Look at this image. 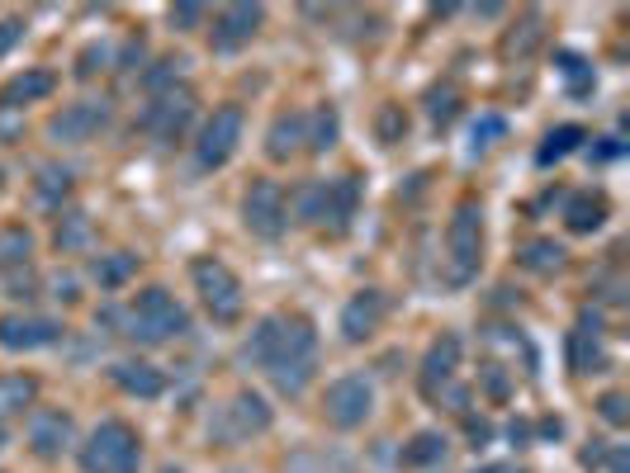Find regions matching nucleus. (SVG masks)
<instances>
[{
	"label": "nucleus",
	"mask_w": 630,
	"mask_h": 473,
	"mask_svg": "<svg viewBox=\"0 0 630 473\" xmlns=\"http://www.w3.org/2000/svg\"><path fill=\"white\" fill-rule=\"evenodd\" d=\"M242 360L266 369L276 379V389L284 398H299L313 379V360H318V332L308 318H261L256 332L242 346Z\"/></svg>",
	"instance_id": "f257e3e1"
},
{
	"label": "nucleus",
	"mask_w": 630,
	"mask_h": 473,
	"mask_svg": "<svg viewBox=\"0 0 630 473\" xmlns=\"http://www.w3.org/2000/svg\"><path fill=\"white\" fill-rule=\"evenodd\" d=\"M190 332V312H185L166 289H142L124 312V336L138 346H162Z\"/></svg>",
	"instance_id": "f03ea898"
},
{
	"label": "nucleus",
	"mask_w": 630,
	"mask_h": 473,
	"mask_svg": "<svg viewBox=\"0 0 630 473\" xmlns=\"http://www.w3.org/2000/svg\"><path fill=\"white\" fill-rule=\"evenodd\" d=\"M142 464V440L128 422H100L81 446L85 473H138Z\"/></svg>",
	"instance_id": "7ed1b4c3"
},
{
	"label": "nucleus",
	"mask_w": 630,
	"mask_h": 473,
	"mask_svg": "<svg viewBox=\"0 0 630 473\" xmlns=\"http://www.w3.org/2000/svg\"><path fill=\"white\" fill-rule=\"evenodd\" d=\"M190 280L199 289V304L209 308L213 322H237L242 308H247V298H242V280L228 270L223 261H213V256H199V261L190 265Z\"/></svg>",
	"instance_id": "20e7f679"
},
{
	"label": "nucleus",
	"mask_w": 630,
	"mask_h": 473,
	"mask_svg": "<svg viewBox=\"0 0 630 473\" xmlns=\"http://www.w3.org/2000/svg\"><path fill=\"white\" fill-rule=\"evenodd\" d=\"M446 247H451V284H469L479 275V261H483V209L479 204L455 209Z\"/></svg>",
	"instance_id": "39448f33"
},
{
	"label": "nucleus",
	"mask_w": 630,
	"mask_h": 473,
	"mask_svg": "<svg viewBox=\"0 0 630 473\" xmlns=\"http://www.w3.org/2000/svg\"><path fill=\"white\" fill-rule=\"evenodd\" d=\"M242 223H247L252 237L276 241L290 223V204H284V190L276 180H252V190L242 194Z\"/></svg>",
	"instance_id": "423d86ee"
},
{
	"label": "nucleus",
	"mask_w": 630,
	"mask_h": 473,
	"mask_svg": "<svg viewBox=\"0 0 630 473\" xmlns=\"http://www.w3.org/2000/svg\"><path fill=\"white\" fill-rule=\"evenodd\" d=\"M323 412H327V422H332L337 431H355V426H365L370 412H375V389H370V379H361V375L337 379L332 389H327V398H323Z\"/></svg>",
	"instance_id": "0eeeda50"
},
{
	"label": "nucleus",
	"mask_w": 630,
	"mask_h": 473,
	"mask_svg": "<svg viewBox=\"0 0 630 473\" xmlns=\"http://www.w3.org/2000/svg\"><path fill=\"white\" fill-rule=\"evenodd\" d=\"M242 142V109L237 105H223L213 109V119L199 128V142H195V166L199 170H219L228 156L237 152Z\"/></svg>",
	"instance_id": "6e6552de"
},
{
	"label": "nucleus",
	"mask_w": 630,
	"mask_h": 473,
	"mask_svg": "<svg viewBox=\"0 0 630 473\" xmlns=\"http://www.w3.org/2000/svg\"><path fill=\"white\" fill-rule=\"evenodd\" d=\"M190 119H195V95L185 91V85L180 91L171 85V91H162L148 109H142L138 123H142V133H152L156 142H176L185 128H190Z\"/></svg>",
	"instance_id": "1a4fd4ad"
},
{
	"label": "nucleus",
	"mask_w": 630,
	"mask_h": 473,
	"mask_svg": "<svg viewBox=\"0 0 630 473\" xmlns=\"http://www.w3.org/2000/svg\"><path fill=\"white\" fill-rule=\"evenodd\" d=\"M270 426V407H266V398H256V393H237L233 403H228L219 412V422H213V436L228 440V446H242V440H252V436H261Z\"/></svg>",
	"instance_id": "9d476101"
},
{
	"label": "nucleus",
	"mask_w": 630,
	"mask_h": 473,
	"mask_svg": "<svg viewBox=\"0 0 630 473\" xmlns=\"http://www.w3.org/2000/svg\"><path fill=\"white\" fill-rule=\"evenodd\" d=\"M261 24H266V10L261 5H228V10H219V14H213V28H209L213 52L247 48V43L261 34Z\"/></svg>",
	"instance_id": "9b49d317"
},
{
	"label": "nucleus",
	"mask_w": 630,
	"mask_h": 473,
	"mask_svg": "<svg viewBox=\"0 0 630 473\" xmlns=\"http://www.w3.org/2000/svg\"><path fill=\"white\" fill-rule=\"evenodd\" d=\"M109 123V105L105 99H81V105H67L57 119L48 123V133L57 142H91L100 128Z\"/></svg>",
	"instance_id": "f8f14e48"
},
{
	"label": "nucleus",
	"mask_w": 630,
	"mask_h": 473,
	"mask_svg": "<svg viewBox=\"0 0 630 473\" xmlns=\"http://www.w3.org/2000/svg\"><path fill=\"white\" fill-rule=\"evenodd\" d=\"M62 341V322L52 318H0V346L5 351H43Z\"/></svg>",
	"instance_id": "ddd939ff"
},
{
	"label": "nucleus",
	"mask_w": 630,
	"mask_h": 473,
	"mask_svg": "<svg viewBox=\"0 0 630 473\" xmlns=\"http://www.w3.org/2000/svg\"><path fill=\"white\" fill-rule=\"evenodd\" d=\"M460 336L446 332V336H436L432 341V351H427V360H422V393L427 398H441L451 389V379H455V369H460Z\"/></svg>",
	"instance_id": "4468645a"
},
{
	"label": "nucleus",
	"mask_w": 630,
	"mask_h": 473,
	"mask_svg": "<svg viewBox=\"0 0 630 473\" xmlns=\"http://www.w3.org/2000/svg\"><path fill=\"white\" fill-rule=\"evenodd\" d=\"M28 446H34V454H43V460H57L67 446H71V417L57 407H43L28 417Z\"/></svg>",
	"instance_id": "2eb2a0df"
},
{
	"label": "nucleus",
	"mask_w": 630,
	"mask_h": 473,
	"mask_svg": "<svg viewBox=\"0 0 630 473\" xmlns=\"http://www.w3.org/2000/svg\"><path fill=\"white\" fill-rule=\"evenodd\" d=\"M384 312H389V298H384L380 289H361L347 308H341V336H347V341H365L384 322Z\"/></svg>",
	"instance_id": "dca6fc26"
},
{
	"label": "nucleus",
	"mask_w": 630,
	"mask_h": 473,
	"mask_svg": "<svg viewBox=\"0 0 630 473\" xmlns=\"http://www.w3.org/2000/svg\"><path fill=\"white\" fill-rule=\"evenodd\" d=\"M308 147V114H280L276 123H270V133H266V152H270V162H290L294 152H304Z\"/></svg>",
	"instance_id": "f3484780"
},
{
	"label": "nucleus",
	"mask_w": 630,
	"mask_h": 473,
	"mask_svg": "<svg viewBox=\"0 0 630 473\" xmlns=\"http://www.w3.org/2000/svg\"><path fill=\"white\" fill-rule=\"evenodd\" d=\"M355 209H361V176H337V180H327V223H323V227H332V233H347L351 218H355Z\"/></svg>",
	"instance_id": "a211bd4d"
},
{
	"label": "nucleus",
	"mask_w": 630,
	"mask_h": 473,
	"mask_svg": "<svg viewBox=\"0 0 630 473\" xmlns=\"http://www.w3.org/2000/svg\"><path fill=\"white\" fill-rule=\"evenodd\" d=\"M114 383L128 393V398H162L166 393V375L156 365H142V360H124L109 369Z\"/></svg>",
	"instance_id": "6ab92c4d"
},
{
	"label": "nucleus",
	"mask_w": 630,
	"mask_h": 473,
	"mask_svg": "<svg viewBox=\"0 0 630 473\" xmlns=\"http://www.w3.org/2000/svg\"><path fill=\"white\" fill-rule=\"evenodd\" d=\"M607 223V194H593V190H579L564 199V227L569 233H597Z\"/></svg>",
	"instance_id": "aec40b11"
},
{
	"label": "nucleus",
	"mask_w": 630,
	"mask_h": 473,
	"mask_svg": "<svg viewBox=\"0 0 630 473\" xmlns=\"http://www.w3.org/2000/svg\"><path fill=\"white\" fill-rule=\"evenodd\" d=\"M52 85H57L52 71H24V76L0 85V109H20V105H34V99H48Z\"/></svg>",
	"instance_id": "412c9836"
},
{
	"label": "nucleus",
	"mask_w": 630,
	"mask_h": 473,
	"mask_svg": "<svg viewBox=\"0 0 630 473\" xmlns=\"http://www.w3.org/2000/svg\"><path fill=\"white\" fill-rule=\"evenodd\" d=\"M555 71L564 76V91L583 99V95H593L597 91V71L588 67V57H579V52H555Z\"/></svg>",
	"instance_id": "4be33fe9"
},
{
	"label": "nucleus",
	"mask_w": 630,
	"mask_h": 473,
	"mask_svg": "<svg viewBox=\"0 0 630 473\" xmlns=\"http://www.w3.org/2000/svg\"><path fill=\"white\" fill-rule=\"evenodd\" d=\"M34 398H38V383L28 375H0V422L20 417Z\"/></svg>",
	"instance_id": "5701e85b"
},
{
	"label": "nucleus",
	"mask_w": 630,
	"mask_h": 473,
	"mask_svg": "<svg viewBox=\"0 0 630 473\" xmlns=\"http://www.w3.org/2000/svg\"><path fill=\"white\" fill-rule=\"evenodd\" d=\"M569 365H574L579 375H597V369L607 365L603 346H597V332H588V327H579V332L569 336Z\"/></svg>",
	"instance_id": "b1692460"
},
{
	"label": "nucleus",
	"mask_w": 630,
	"mask_h": 473,
	"mask_svg": "<svg viewBox=\"0 0 630 473\" xmlns=\"http://www.w3.org/2000/svg\"><path fill=\"white\" fill-rule=\"evenodd\" d=\"M133 270H138V256L114 251V256H100V261L91 265V275H95L100 289H119V284L133 280Z\"/></svg>",
	"instance_id": "393cba45"
},
{
	"label": "nucleus",
	"mask_w": 630,
	"mask_h": 473,
	"mask_svg": "<svg viewBox=\"0 0 630 473\" xmlns=\"http://www.w3.org/2000/svg\"><path fill=\"white\" fill-rule=\"evenodd\" d=\"M579 142H588V133H583L579 123H564V128H555V133L540 142V152H536V162L540 166H555V162H564L569 152H579Z\"/></svg>",
	"instance_id": "a878e982"
},
{
	"label": "nucleus",
	"mask_w": 630,
	"mask_h": 473,
	"mask_svg": "<svg viewBox=\"0 0 630 473\" xmlns=\"http://www.w3.org/2000/svg\"><path fill=\"white\" fill-rule=\"evenodd\" d=\"M337 133H341V119H337L332 105H318L308 114V152H332Z\"/></svg>",
	"instance_id": "bb28decb"
},
{
	"label": "nucleus",
	"mask_w": 630,
	"mask_h": 473,
	"mask_svg": "<svg viewBox=\"0 0 630 473\" xmlns=\"http://www.w3.org/2000/svg\"><path fill=\"white\" fill-rule=\"evenodd\" d=\"M294 213L299 223H327V180H308L294 190Z\"/></svg>",
	"instance_id": "cd10ccee"
},
{
	"label": "nucleus",
	"mask_w": 630,
	"mask_h": 473,
	"mask_svg": "<svg viewBox=\"0 0 630 473\" xmlns=\"http://www.w3.org/2000/svg\"><path fill=\"white\" fill-rule=\"evenodd\" d=\"M517 261L526 270H536V275H555V270L564 265V247H560V241H550V237H540V241H532V247H522Z\"/></svg>",
	"instance_id": "c85d7f7f"
},
{
	"label": "nucleus",
	"mask_w": 630,
	"mask_h": 473,
	"mask_svg": "<svg viewBox=\"0 0 630 473\" xmlns=\"http://www.w3.org/2000/svg\"><path fill=\"white\" fill-rule=\"evenodd\" d=\"M436 460H446V436H436V431H422V436H412L404 446V464L408 469H427Z\"/></svg>",
	"instance_id": "c756f323"
},
{
	"label": "nucleus",
	"mask_w": 630,
	"mask_h": 473,
	"mask_svg": "<svg viewBox=\"0 0 630 473\" xmlns=\"http://www.w3.org/2000/svg\"><path fill=\"white\" fill-rule=\"evenodd\" d=\"M503 133H508V119H503V114H479L475 128H469V152H475V156L489 152Z\"/></svg>",
	"instance_id": "7c9ffc66"
},
{
	"label": "nucleus",
	"mask_w": 630,
	"mask_h": 473,
	"mask_svg": "<svg viewBox=\"0 0 630 473\" xmlns=\"http://www.w3.org/2000/svg\"><path fill=\"white\" fill-rule=\"evenodd\" d=\"M38 199L43 204H57V199H67V190H71V170L67 166H38Z\"/></svg>",
	"instance_id": "2f4dec72"
},
{
	"label": "nucleus",
	"mask_w": 630,
	"mask_h": 473,
	"mask_svg": "<svg viewBox=\"0 0 630 473\" xmlns=\"http://www.w3.org/2000/svg\"><path fill=\"white\" fill-rule=\"evenodd\" d=\"M455 109H460V95H455V85H446V91H432V105H427V114H432V123L446 128L455 119Z\"/></svg>",
	"instance_id": "473e14b6"
},
{
	"label": "nucleus",
	"mask_w": 630,
	"mask_h": 473,
	"mask_svg": "<svg viewBox=\"0 0 630 473\" xmlns=\"http://www.w3.org/2000/svg\"><path fill=\"white\" fill-rule=\"evenodd\" d=\"M24 261H28V233L14 227V233L0 237V265H24Z\"/></svg>",
	"instance_id": "72a5a7b5"
},
{
	"label": "nucleus",
	"mask_w": 630,
	"mask_h": 473,
	"mask_svg": "<svg viewBox=\"0 0 630 473\" xmlns=\"http://www.w3.org/2000/svg\"><path fill=\"white\" fill-rule=\"evenodd\" d=\"M404 133H408V114L398 109V105H389V109L380 114V142H398Z\"/></svg>",
	"instance_id": "f704fd0d"
},
{
	"label": "nucleus",
	"mask_w": 630,
	"mask_h": 473,
	"mask_svg": "<svg viewBox=\"0 0 630 473\" xmlns=\"http://www.w3.org/2000/svg\"><path fill=\"white\" fill-rule=\"evenodd\" d=\"M85 233H91V227H85L81 213H67V223H57V247H81Z\"/></svg>",
	"instance_id": "c9c22d12"
},
{
	"label": "nucleus",
	"mask_w": 630,
	"mask_h": 473,
	"mask_svg": "<svg viewBox=\"0 0 630 473\" xmlns=\"http://www.w3.org/2000/svg\"><path fill=\"white\" fill-rule=\"evenodd\" d=\"M597 407H603V417H607L611 426H626V417H630V412H626V398H621V393H607Z\"/></svg>",
	"instance_id": "e433bc0d"
},
{
	"label": "nucleus",
	"mask_w": 630,
	"mask_h": 473,
	"mask_svg": "<svg viewBox=\"0 0 630 473\" xmlns=\"http://www.w3.org/2000/svg\"><path fill=\"white\" fill-rule=\"evenodd\" d=\"M199 20H205V10H199V5H176V10H171V24H180V28H195Z\"/></svg>",
	"instance_id": "4c0bfd02"
},
{
	"label": "nucleus",
	"mask_w": 630,
	"mask_h": 473,
	"mask_svg": "<svg viewBox=\"0 0 630 473\" xmlns=\"http://www.w3.org/2000/svg\"><path fill=\"white\" fill-rule=\"evenodd\" d=\"M20 34H24V24H20V20H5V24H0V57H5V52L14 48V43H20Z\"/></svg>",
	"instance_id": "58836bf2"
},
{
	"label": "nucleus",
	"mask_w": 630,
	"mask_h": 473,
	"mask_svg": "<svg viewBox=\"0 0 630 473\" xmlns=\"http://www.w3.org/2000/svg\"><path fill=\"white\" fill-rule=\"evenodd\" d=\"M593 162H611V156H621V142L617 138H597V147H588Z\"/></svg>",
	"instance_id": "ea45409f"
},
{
	"label": "nucleus",
	"mask_w": 630,
	"mask_h": 473,
	"mask_svg": "<svg viewBox=\"0 0 630 473\" xmlns=\"http://www.w3.org/2000/svg\"><path fill=\"white\" fill-rule=\"evenodd\" d=\"M95 62H105V48H85V52H81L77 76H95Z\"/></svg>",
	"instance_id": "a19ab883"
},
{
	"label": "nucleus",
	"mask_w": 630,
	"mask_h": 473,
	"mask_svg": "<svg viewBox=\"0 0 630 473\" xmlns=\"http://www.w3.org/2000/svg\"><path fill=\"white\" fill-rule=\"evenodd\" d=\"M483 383H489V393H493V398H508V379L498 375L493 365H489V375H483Z\"/></svg>",
	"instance_id": "79ce46f5"
},
{
	"label": "nucleus",
	"mask_w": 630,
	"mask_h": 473,
	"mask_svg": "<svg viewBox=\"0 0 630 473\" xmlns=\"http://www.w3.org/2000/svg\"><path fill=\"white\" fill-rule=\"evenodd\" d=\"M475 473H522V469H512V464H489V469H475Z\"/></svg>",
	"instance_id": "37998d69"
},
{
	"label": "nucleus",
	"mask_w": 630,
	"mask_h": 473,
	"mask_svg": "<svg viewBox=\"0 0 630 473\" xmlns=\"http://www.w3.org/2000/svg\"><path fill=\"white\" fill-rule=\"evenodd\" d=\"M162 473H185V469H162Z\"/></svg>",
	"instance_id": "c03bdc74"
}]
</instances>
